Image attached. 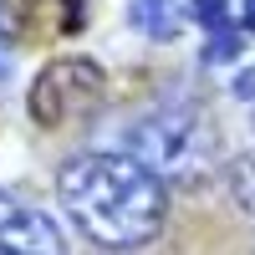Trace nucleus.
Masks as SVG:
<instances>
[{
	"label": "nucleus",
	"instance_id": "nucleus-3",
	"mask_svg": "<svg viewBox=\"0 0 255 255\" xmlns=\"http://www.w3.org/2000/svg\"><path fill=\"white\" fill-rule=\"evenodd\" d=\"M108 92V72L92 56H56L31 82V123L36 128H67L72 118L92 113Z\"/></svg>",
	"mask_w": 255,
	"mask_h": 255
},
{
	"label": "nucleus",
	"instance_id": "nucleus-7",
	"mask_svg": "<svg viewBox=\"0 0 255 255\" xmlns=\"http://www.w3.org/2000/svg\"><path fill=\"white\" fill-rule=\"evenodd\" d=\"M189 15L199 20V26L209 36H220V31H235L230 26V15H225V0H189Z\"/></svg>",
	"mask_w": 255,
	"mask_h": 255
},
{
	"label": "nucleus",
	"instance_id": "nucleus-1",
	"mask_svg": "<svg viewBox=\"0 0 255 255\" xmlns=\"http://www.w3.org/2000/svg\"><path fill=\"white\" fill-rule=\"evenodd\" d=\"M56 194L67 215L87 230L97 245L133 250L163 230L168 189L148 163L133 153H82L56 174Z\"/></svg>",
	"mask_w": 255,
	"mask_h": 255
},
{
	"label": "nucleus",
	"instance_id": "nucleus-8",
	"mask_svg": "<svg viewBox=\"0 0 255 255\" xmlns=\"http://www.w3.org/2000/svg\"><path fill=\"white\" fill-rule=\"evenodd\" d=\"M240 56V31H220L204 41V61H215V67H225V61Z\"/></svg>",
	"mask_w": 255,
	"mask_h": 255
},
{
	"label": "nucleus",
	"instance_id": "nucleus-5",
	"mask_svg": "<svg viewBox=\"0 0 255 255\" xmlns=\"http://www.w3.org/2000/svg\"><path fill=\"white\" fill-rule=\"evenodd\" d=\"M128 20L148 36V41H174L179 36V0H133L128 5Z\"/></svg>",
	"mask_w": 255,
	"mask_h": 255
},
{
	"label": "nucleus",
	"instance_id": "nucleus-4",
	"mask_svg": "<svg viewBox=\"0 0 255 255\" xmlns=\"http://www.w3.org/2000/svg\"><path fill=\"white\" fill-rule=\"evenodd\" d=\"M0 250H31V255H46V250H61V235L46 215L15 204L10 194H0Z\"/></svg>",
	"mask_w": 255,
	"mask_h": 255
},
{
	"label": "nucleus",
	"instance_id": "nucleus-10",
	"mask_svg": "<svg viewBox=\"0 0 255 255\" xmlns=\"http://www.w3.org/2000/svg\"><path fill=\"white\" fill-rule=\"evenodd\" d=\"M240 31L255 36V0H245V5H240Z\"/></svg>",
	"mask_w": 255,
	"mask_h": 255
},
{
	"label": "nucleus",
	"instance_id": "nucleus-9",
	"mask_svg": "<svg viewBox=\"0 0 255 255\" xmlns=\"http://www.w3.org/2000/svg\"><path fill=\"white\" fill-rule=\"evenodd\" d=\"M230 189H235L240 209H255V163H235V179H230Z\"/></svg>",
	"mask_w": 255,
	"mask_h": 255
},
{
	"label": "nucleus",
	"instance_id": "nucleus-11",
	"mask_svg": "<svg viewBox=\"0 0 255 255\" xmlns=\"http://www.w3.org/2000/svg\"><path fill=\"white\" fill-rule=\"evenodd\" d=\"M235 92H240V97H255V72H240V77H235Z\"/></svg>",
	"mask_w": 255,
	"mask_h": 255
},
{
	"label": "nucleus",
	"instance_id": "nucleus-2",
	"mask_svg": "<svg viewBox=\"0 0 255 255\" xmlns=\"http://www.w3.org/2000/svg\"><path fill=\"white\" fill-rule=\"evenodd\" d=\"M128 153L138 163H148L158 179L194 184L215 158V143H209V133L199 128L194 113H158L128 133Z\"/></svg>",
	"mask_w": 255,
	"mask_h": 255
},
{
	"label": "nucleus",
	"instance_id": "nucleus-6",
	"mask_svg": "<svg viewBox=\"0 0 255 255\" xmlns=\"http://www.w3.org/2000/svg\"><path fill=\"white\" fill-rule=\"evenodd\" d=\"M41 15L56 36H77L87 26V0H41Z\"/></svg>",
	"mask_w": 255,
	"mask_h": 255
},
{
	"label": "nucleus",
	"instance_id": "nucleus-12",
	"mask_svg": "<svg viewBox=\"0 0 255 255\" xmlns=\"http://www.w3.org/2000/svg\"><path fill=\"white\" fill-rule=\"evenodd\" d=\"M0 77H10V56L5 51H0Z\"/></svg>",
	"mask_w": 255,
	"mask_h": 255
}]
</instances>
